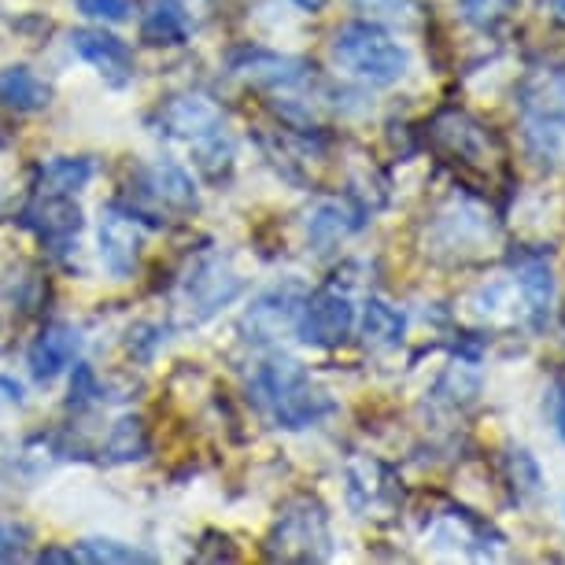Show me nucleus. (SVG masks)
<instances>
[{"label":"nucleus","instance_id":"8","mask_svg":"<svg viewBox=\"0 0 565 565\" xmlns=\"http://www.w3.org/2000/svg\"><path fill=\"white\" fill-rule=\"evenodd\" d=\"M19 222L34 233V237L45 244L52 255H67L74 244H78L82 233V211L74 204V196H41L34 193V200L23 207Z\"/></svg>","mask_w":565,"mask_h":565},{"label":"nucleus","instance_id":"24","mask_svg":"<svg viewBox=\"0 0 565 565\" xmlns=\"http://www.w3.org/2000/svg\"><path fill=\"white\" fill-rule=\"evenodd\" d=\"M518 0H458V12L469 26L477 30H495L503 19L514 12Z\"/></svg>","mask_w":565,"mask_h":565},{"label":"nucleus","instance_id":"30","mask_svg":"<svg viewBox=\"0 0 565 565\" xmlns=\"http://www.w3.org/2000/svg\"><path fill=\"white\" fill-rule=\"evenodd\" d=\"M543 8H547L554 19H562V23H565V0H543Z\"/></svg>","mask_w":565,"mask_h":565},{"label":"nucleus","instance_id":"16","mask_svg":"<svg viewBox=\"0 0 565 565\" xmlns=\"http://www.w3.org/2000/svg\"><path fill=\"white\" fill-rule=\"evenodd\" d=\"M518 292H521V303L529 311V322L543 329L547 318L554 311V270L543 255H521L518 263Z\"/></svg>","mask_w":565,"mask_h":565},{"label":"nucleus","instance_id":"15","mask_svg":"<svg viewBox=\"0 0 565 565\" xmlns=\"http://www.w3.org/2000/svg\"><path fill=\"white\" fill-rule=\"evenodd\" d=\"M233 71L255 85H270V89H292L311 78V63L296 56H277V52H241L233 60Z\"/></svg>","mask_w":565,"mask_h":565},{"label":"nucleus","instance_id":"9","mask_svg":"<svg viewBox=\"0 0 565 565\" xmlns=\"http://www.w3.org/2000/svg\"><path fill=\"white\" fill-rule=\"evenodd\" d=\"M348 503L359 518H392L403 503V488L385 462L359 458L348 466Z\"/></svg>","mask_w":565,"mask_h":565},{"label":"nucleus","instance_id":"7","mask_svg":"<svg viewBox=\"0 0 565 565\" xmlns=\"http://www.w3.org/2000/svg\"><path fill=\"white\" fill-rule=\"evenodd\" d=\"M303 289L296 281L289 285H274L263 296H255L252 307L241 318V333L248 344H274L277 337H285L289 329H296V315H300Z\"/></svg>","mask_w":565,"mask_h":565},{"label":"nucleus","instance_id":"19","mask_svg":"<svg viewBox=\"0 0 565 565\" xmlns=\"http://www.w3.org/2000/svg\"><path fill=\"white\" fill-rule=\"evenodd\" d=\"M359 226H362L359 211H351L348 204H340V200H322V204L307 215V241H311L318 252H329L333 244L351 237Z\"/></svg>","mask_w":565,"mask_h":565},{"label":"nucleus","instance_id":"12","mask_svg":"<svg viewBox=\"0 0 565 565\" xmlns=\"http://www.w3.org/2000/svg\"><path fill=\"white\" fill-rule=\"evenodd\" d=\"M71 49L78 52L104 82L115 85V89L134 82V52L126 49V41L108 34V30H97V26L71 30Z\"/></svg>","mask_w":565,"mask_h":565},{"label":"nucleus","instance_id":"17","mask_svg":"<svg viewBox=\"0 0 565 565\" xmlns=\"http://www.w3.org/2000/svg\"><path fill=\"white\" fill-rule=\"evenodd\" d=\"M193 34V15L185 0H152L141 19V38L148 45H185Z\"/></svg>","mask_w":565,"mask_h":565},{"label":"nucleus","instance_id":"29","mask_svg":"<svg viewBox=\"0 0 565 565\" xmlns=\"http://www.w3.org/2000/svg\"><path fill=\"white\" fill-rule=\"evenodd\" d=\"M0 399H12V403H19V399H23V388L12 385V381L0 377Z\"/></svg>","mask_w":565,"mask_h":565},{"label":"nucleus","instance_id":"21","mask_svg":"<svg viewBox=\"0 0 565 565\" xmlns=\"http://www.w3.org/2000/svg\"><path fill=\"white\" fill-rule=\"evenodd\" d=\"M403 333H407V315H403L399 307L377 300V296L366 300V307H362V337H366V344L396 348Z\"/></svg>","mask_w":565,"mask_h":565},{"label":"nucleus","instance_id":"2","mask_svg":"<svg viewBox=\"0 0 565 565\" xmlns=\"http://www.w3.org/2000/svg\"><path fill=\"white\" fill-rule=\"evenodd\" d=\"M333 60L340 63V71L355 74L370 85H396L411 67L407 49L385 26L366 23V19H355V23H344L337 30Z\"/></svg>","mask_w":565,"mask_h":565},{"label":"nucleus","instance_id":"28","mask_svg":"<svg viewBox=\"0 0 565 565\" xmlns=\"http://www.w3.org/2000/svg\"><path fill=\"white\" fill-rule=\"evenodd\" d=\"M359 4L373 12H399V8H411V0H359Z\"/></svg>","mask_w":565,"mask_h":565},{"label":"nucleus","instance_id":"3","mask_svg":"<svg viewBox=\"0 0 565 565\" xmlns=\"http://www.w3.org/2000/svg\"><path fill=\"white\" fill-rule=\"evenodd\" d=\"M333 554V529L326 507L315 495H296L281 507L270 536L266 558L270 562H326Z\"/></svg>","mask_w":565,"mask_h":565},{"label":"nucleus","instance_id":"11","mask_svg":"<svg viewBox=\"0 0 565 565\" xmlns=\"http://www.w3.org/2000/svg\"><path fill=\"white\" fill-rule=\"evenodd\" d=\"M159 134L178 137V141L200 145L207 137H215L226 130V115L215 100L200 97V93H181V97H170L156 115Z\"/></svg>","mask_w":565,"mask_h":565},{"label":"nucleus","instance_id":"10","mask_svg":"<svg viewBox=\"0 0 565 565\" xmlns=\"http://www.w3.org/2000/svg\"><path fill=\"white\" fill-rule=\"evenodd\" d=\"M141 222H145L141 211L122 204H111L100 215V263L108 266L111 277H130L137 270L141 244H145Z\"/></svg>","mask_w":565,"mask_h":565},{"label":"nucleus","instance_id":"23","mask_svg":"<svg viewBox=\"0 0 565 565\" xmlns=\"http://www.w3.org/2000/svg\"><path fill=\"white\" fill-rule=\"evenodd\" d=\"M74 562H108V565H134V562H152L148 551H137L134 543L119 540H82L74 547Z\"/></svg>","mask_w":565,"mask_h":565},{"label":"nucleus","instance_id":"6","mask_svg":"<svg viewBox=\"0 0 565 565\" xmlns=\"http://www.w3.org/2000/svg\"><path fill=\"white\" fill-rule=\"evenodd\" d=\"M355 329V307H351L348 292L340 289H318L307 292L296 315V337L311 348H333Z\"/></svg>","mask_w":565,"mask_h":565},{"label":"nucleus","instance_id":"26","mask_svg":"<svg viewBox=\"0 0 565 565\" xmlns=\"http://www.w3.org/2000/svg\"><path fill=\"white\" fill-rule=\"evenodd\" d=\"M23 540H26L23 529L0 525V562H4V558H19V554H23Z\"/></svg>","mask_w":565,"mask_h":565},{"label":"nucleus","instance_id":"31","mask_svg":"<svg viewBox=\"0 0 565 565\" xmlns=\"http://www.w3.org/2000/svg\"><path fill=\"white\" fill-rule=\"evenodd\" d=\"M296 8H300V12H318V8L326 4V0H292Z\"/></svg>","mask_w":565,"mask_h":565},{"label":"nucleus","instance_id":"25","mask_svg":"<svg viewBox=\"0 0 565 565\" xmlns=\"http://www.w3.org/2000/svg\"><path fill=\"white\" fill-rule=\"evenodd\" d=\"M78 8L85 15L104 19V23H122V19H130V0H78Z\"/></svg>","mask_w":565,"mask_h":565},{"label":"nucleus","instance_id":"18","mask_svg":"<svg viewBox=\"0 0 565 565\" xmlns=\"http://www.w3.org/2000/svg\"><path fill=\"white\" fill-rule=\"evenodd\" d=\"M89 178H93V159L56 156V159H45V163L38 167L34 193H41V196H74L78 189L89 185Z\"/></svg>","mask_w":565,"mask_h":565},{"label":"nucleus","instance_id":"1","mask_svg":"<svg viewBox=\"0 0 565 565\" xmlns=\"http://www.w3.org/2000/svg\"><path fill=\"white\" fill-rule=\"evenodd\" d=\"M248 392L266 418H270L277 429H311L322 418L337 411L333 396L326 388H318L307 373L303 362L296 359H266L252 370Z\"/></svg>","mask_w":565,"mask_h":565},{"label":"nucleus","instance_id":"13","mask_svg":"<svg viewBox=\"0 0 565 565\" xmlns=\"http://www.w3.org/2000/svg\"><path fill=\"white\" fill-rule=\"evenodd\" d=\"M137 193H141L148 204L167 207V211H196L200 193H196V181L185 174L178 163H148L141 174H137Z\"/></svg>","mask_w":565,"mask_h":565},{"label":"nucleus","instance_id":"27","mask_svg":"<svg viewBox=\"0 0 565 565\" xmlns=\"http://www.w3.org/2000/svg\"><path fill=\"white\" fill-rule=\"evenodd\" d=\"M551 422H554V433L562 436L565 444V381L554 385V396H551Z\"/></svg>","mask_w":565,"mask_h":565},{"label":"nucleus","instance_id":"14","mask_svg":"<svg viewBox=\"0 0 565 565\" xmlns=\"http://www.w3.org/2000/svg\"><path fill=\"white\" fill-rule=\"evenodd\" d=\"M82 351V333L67 322H52L41 329V337L34 340V348H30V373H34L38 381H52L60 377L63 370L74 366V359H78Z\"/></svg>","mask_w":565,"mask_h":565},{"label":"nucleus","instance_id":"4","mask_svg":"<svg viewBox=\"0 0 565 565\" xmlns=\"http://www.w3.org/2000/svg\"><path fill=\"white\" fill-rule=\"evenodd\" d=\"M521 137L529 156L543 167L565 163V74H543L521 100Z\"/></svg>","mask_w":565,"mask_h":565},{"label":"nucleus","instance_id":"5","mask_svg":"<svg viewBox=\"0 0 565 565\" xmlns=\"http://www.w3.org/2000/svg\"><path fill=\"white\" fill-rule=\"evenodd\" d=\"M241 296L237 270L222 255H204L181 281V307L193 322H207Z\"/></svg>","mask_w":565,"mask_h":565},{"label":"nucleus","instance_id":"20","mask_svg":"<svg viewBox=\"0 0 565 565\" xmlns=\"http://www.w3.org/2000/svg\"><path fill=\"white\" fill-rule=\"evenodd\" d=\"M0 104L12 111H45L52 104V89L30 67H4L0 71Z\"/></svg>","mask_w":565,"mask_h":565},{"label":"nucleus","instance_id":"22","mask_svg":"<svg viewBox=\"0 0 565 565\" xmlns=\"http://www.w3.org/2000/svg\"><path fill=\"white\" fill-rule=\"evenodd\" d=\"M148 455V433L141 418H119L111 425L108 440H104V458L111 462H134V458Z\"/></svg>","mask_w":565,"mask_h":565}]
</instances>
